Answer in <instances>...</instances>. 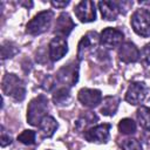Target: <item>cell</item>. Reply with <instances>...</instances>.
I'll return each instance as SVG.
<instances>
[{
    "label": "cell",
    "instance_id": "8992f818",
    "mask_svg": "<svg viewBox=\"0 0 150 150\" xmlns=\"http://www.w3.org/2000/svg\"><path fill=\"white\" fill-rule=\"evenodd\" d=\"M76 18L81 22H91L96 18L95 4L90 0H83L79 2L74 9Z\"/></svg>",
    "mask_w": 150,
    "mask_h": 150
},
{
    "label": "cell",
    "instance_id": "e0dca14e",
    "mask_svg": "<svg viewBox=\"0 0 150 150\" xmlns=\"http://www.w3.org/2000/svg\"><path fill=\"white\" fill-rule=\"evenodd\" d=\"M118 130L124 134V135H129V134H134L136 131V124L130 118H124L121 120L118 123Z\"/></svg>",
    "mask_w": 150,
    "mask_h": 150
},
{
    "label": "cell",
    "instance_id": "6da1fadb",
    "mask_svg": "<svg viewBox=\"0 0 150 150\" xmlns=\"http://www.w3.org/2000/svg\"><path fill=\"white\" fill-rule=\"evenodd\" d=\"M48 110V100L45 95L33 98L27 109V121L32 125H39Z\"/></svg>",
    "mask_w": 150,
    "mask_h": 150
},
{
    "label": "cell",
    "instance_id": "30bf717a",
    "mask_svg": "<svg viewBox=\"0 0 150 150\" xmlns=\"http://www.w3.org/2000/svg\"><path fill=\"white\" fill-rule=\"evenodd\" d=\"M68 52L67 41L61 36H55L49 43V56L53 61L62 59Z\"/></svg>",
    "mask_w": 150,
    "mask_h": 150
},
{
    "label": "cell",
    "instance_id": "7402d4cb",
    "mask_svg": "<svg viewBox=\"0 0 150 150\" xmlns=\"http://www.w3.org/2000/svg\"><path fill=\"white\" fill-rule=\"evenodd\" d=\"M141 56H142V61L144 64H150V43L144 46V48L142 49Z\"/></svg>",
    "mask_w": 150,
    "mask_h": 150
},
{
    "label": "cell",
    "instance_id": "9a60e30c",
    "mask_svg": "<svg viewBox=\"0 0 150 150\" xmlns=\"http://www.w3.org/2000/svg\"><path fill=\"white\" fill-rule=\"evenodd\" d=\"M117 107H118V98L112 97V96H108L103 100V104L101 107V112L103 115H107V116L114 115L117 110Z\"/></svg>",
    "mask_w": 150,
    "mask_h": 150
},
{
    "label": "cell",
    "instance_id": "603a6c76",
    "mask_svg": "<svg viewBox=\"0 0 150 150\" xmlns=\"http://www.w3.org/2000/svg\"><path fill=\"white\" fill-rule=\"evenodd\" d=\"M0 143H1V146H6V145H8V144L12 143L11 136L8 134H6V131L4 130V128H2V131H1V141H0Z\"/></svg>",
    "mask_w": 150,
    "mask_h": 150
},
{
    "label": "cell",
    "instance_id": "d6986e66",
    "mask_svg": "<svg viewBox=\"0 0 150 150\" xmlns=\"http://www.w3.org/2000/svg\"><path fill=\"white\" fill-rule=\"evenodd\" d=\"M122 150H142V144L136 138H125L121 143Z\"/></svg>",
    "mask_w": 150,
    "mask_h": 150
},
{
    "label": "cell",
    "instance_id": "277c9868",
    "mask_svg": "<svg viewBox=\"0 0 150 150\" xmlns=\"http://www.w3.org/2000/svg\"><path fill=\"white\" fill-rule=\"evenodd\" d=\"M131 26L136 34L146 38L150 36V12L141 8L131 16Z\"/></svg>",
    "mask_w": 150,
    "mask_h": 150
},
{
    "label": "cell",
    "instance_id": "44dd1931",
    "mask_svg": "<svg viewBox=\"0 0 150 150\" xmlns=\"http://www.w3.org/2000/svg\"><path fill=\"white\" fill-rule=\"evenodd\" d=\"M94 121H97V116L95 115V114H86L82 118H80L79 121H77V123H76V127H77V129H83V128H86L88 124H91Z\"/></svg>",
    "mask_w": 150,
    "mask_h": 150
},
{
    "label": "cell",
    "instance_id": "2e32d148",
    "mask_svg": "<svg viewBox=\"0 0 150 150\" xmlns=\"http://www.w3.org/2000/svg\"><path fill=\"white\" fill-rule=\"evenodd\" d=\"M137 120L139 125L146 130L150 131V108L148 107H142L137 111Z\"/></svg>",
    "mask_w": 150,
    "mask_h": 150
},
{
    "label": "cell",
    "instance_id": "7a4b0ae2",
    "mask_svg": "<svg viewBox=\"0 0 150 150\" xmlns=\"http://www.w3.org/2000/svg\"><path fill=\"white\" fill-rule=\"evenodd\" d=\"M2 91L7 96L14 98L15 101H22L26 94V88L21 79L14 74H6L2 79Z\"/></svg>",
    "mask_w": 150,
    "mask_h": 150
},
{
    "label": "cell",
    "instance_id": "ba28073f",
    "mask_svg": "<svg viewBox=\"0 0 150 150\" xmlns=\"http://www.w3.org/2000/svg\"><path fill=\"white\" fill-rule=\"evenodd\" d=\"M109 131H110V124H98L89 128L86 131L84 137L88 142L105 143L109 138Z\"/></svg>",
    "mask_w": 150,
    "mask_h": 150
},
{
    "label": "cell",
    "instance_id": "5bb4252c",
    "mask_svg": "<svg viewBox=\"0 0 150 150\" xmlns=\"http://www.w3.org/2000/svg\"><path fill=\"white\" fill-rule=\"evenodd\" d=\"M57 128V122L52 116H45L39 124V129L43 137H52Z\"/></svg>",
    "mask_w": 150,
    "mask_h": 150
},
{
    "label": "cell",
    "instance_id": "7c38bea8",
    "mask_svg": "<svg viewBox=\"0 0 150 150\" xmlns=\"http://www.w3.org/2000/svg\"><path fill=\"white\" fill-rule=\"evenodd\" d=\"M98 8L101 11L102 18L109 21L116 20V18L120 14V6L115 1H100Z\"/></svg>",
    "mask_w": 150,
    "mask_h": 150
},
{
    "label": "cell",
    "instance_id": "ffe728a7",
    "mask_svg": "<svg viewBox=\"0 0 150 150\" xmlns=\"http://www.w3.org/2000/svg\"><path fill=\"white\" fill-rule=\"evenodd\" d=\"M69 98V89L68 88H61L54 94V102L55 104H63Z\"/></svg>",
    "mask_w": 150,
    "mask_h": 150
},
{
    "label": "cell",
    "instance_id": "cb8c5ba5",
    "mask_svg": "<svg viewBox=\"0 0 150 150\" xmlns=\"http://www.w3.org/2000/svg\"><path fill=\"white\" fill-rule=\"evenodd\" d=\"M68 4H69L68 1H52V5H53L54 7H59V8H63V7H66Z\"/></svg>",
    "mask_w": 150,
    "mask_h": 150
},
{
    "label": "cell",
    "instance_id": "5b68a950",
    "mask_svg": "<svg viewBox=\"0 0 150 150\" xmlns=\"http://www.w3.org/2000/svg\"><path fill=\"white\" fill-rule=\"evenodd\" d=\"M148 93L149 87L144 82H132L125 93V101L134 105L139 104L145 100Z\"/></svg>",
    "mask_w": 150,
    "mask_h": 150
},
{
    "label": "cell",
    "instance_id": "4fadbf2b",
    "mask_svg": "<svg viewBox=\"0 0 150 150\" xmlns=\"http://www.w3.org/2000/svg\"><path fill=\"white\" fill-rule=\"evenodd\" d=\"M74 27V23L70 19V16L67 14V13H62L57 21H56V25H55V33L57 34V36H61V38H64L67 36L70 30L73 29Z\"/></svg>",
    "mask_w": 150,
    "mask_h": 150
},
{
    "label": "cell",
    "instance_id": "8fae6325",
    "mask_svg": "<svg viewBox=\"0 0 150 150\" xmlns=\"http://www.w3.org/2000/svg\"><path fill=\"white\" fill-rule=\"evenodd\" d=\"M118 56H120L121 61H123L125 63H131V62H136L139 59L141 53H139L138 48L134 43L125 42V43L120 46Z\"/></svg>",
    "mask_w": 150,
    "mask_h": 150
},
{
    "label": "cell",
    "instance_id": "9c48e42d",
    "mask_svg": "<svg viewBox=\"0 0 150 150\" xmlns=\"http://www.w3.org/2000/svg\"><path fill=\"white\" fill-rule=\"evenodd\" d=\"M77 97H79V101L84 107H88V108H94L102 101V94L97 89L83 88L79 91Z\"/></svg>",
    "mask_w": 150,
    "mask_h": 150
},
{
    "label": "cell",
    "instance_id": "ac0fdd59",
    "mask_svg": "<svg viewBox=\"0 0 150 150\" xmlns=\"http://www.w3.org/2000/svg\"><path fill=\"white\" fill-rule=\"evenodd\" d=\"M35 137H36L35 131H33V130H25V131H22L18 136V141L21 142L22 144L32 145V144L35 143Z\"/></svg>",
    "mask_w": 150,
    "mask_h": 150
},
{
    "label": "cell",
    "instance_id": "52a82bcc",
    "mask_svg": "<svg viewBox=\"0 0 150 150\" xmlns=\"http://www.w3.org/2000/svg\"><path fill=\"white\" fill-rule=\"evenodd\" d=\"M123 36L124 35L120 29L108 27V28L102 30V33L100 35V41L104 47L114 48V47H117V46L122 45Z\"/></svg>",
    "mask_w": 150,
    "mask_h": 150
},
{
    "label": "cell",
    "instance_id": "3957f363",
    "mask_svg": "<svg viewBox=\"0 0 150 150\" xmlns=\"http://www.w3.org/2000/svg\"><path fill=\"white\" fill-rule=\"evenodd\" d=\"M53 12L52 11H43L38 13L28 23L26 27V33L29 35H38L43 32H46L52 22L53 19Z\"/></svg>",
    "mask_w": 150,
    "mask_h": 150
}]
</instances>
